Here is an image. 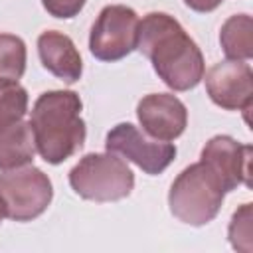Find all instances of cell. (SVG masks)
Masks as SVG:
<instances>
[{"label":"cell","mask_w":253,"mask_h":253,"mask_svg":"<svg viewBox=\"0 0 253 253\" xmlns=\"http://www.w3.org/2000/svg\"><path fill=\"white\" fill-rule=\"evenodd\" d=\"M136 49L174 91L194 89L204 79V55L184 28L164 12H150L138 24Z\"/></svg>","instance_id":"6da1fadb"},{"label":"cell","mask_w":253,"mask_h":253,"mask_svg":"<svg viewBox=\"0 0 253 253\" xmlns=\"http://www.w3.org/2000/svg\"><path fill=\"white\" fill-rule=\"evenodd\" d=\"M81 99L75 91H47L32 109L30 126L36 150L49 164H61L85 142Z\"/></svg>","instance_id":"7a4b0ae2"},{"label":"cell","mask_w":253,"mask_h":253,"mask_svg":"<svg viewBox=\"0 0 253 253\" xmlns=\"http://www.w3.org/2000/svg\"><path fill=\"white\" fill-rule=\"evenodd\" d=\"M223 186L213 172L204 164L196 162L182 170L170 186L168 206L174 217L188 225L210 223L223 204Z\"/></svg>","instance_id":"3957f363"},{"label":"cell","mask_w":253,"mask_h":253,"mask_svg":"<svg viewBox=\"0 0 253 253\" xmlns=\"http://www.w3.org/2000/svg\"><path fill=\"white\" fill-rule=\"evenodd\" d=\"M69 184L85 200L117 202L132 192L134 174L117 154L91 152L71 168Z\"/></svg>","instance_id":"277c9868"},{"label":"cell","mask_w":253,"mask_h":253,"mask_svg":"<svg viewBox=\"0 0 253 253\" xmlns=\"http://www.w3.org/2000/svg\"><path fill=\"white\" fill-rule=\"evenodd\" d=\"M0 198L6 217L14 221H30L42 215L51 198L53 188L47 174L36 166H18L0 174Z\"/></svg>","instance_id":"5b68a950"},{"label":"cell","mask_w":253,"mask_h":253,"mask_svg":"<svg viewBox=\"0 0 253 253\" xmlns=\"http://www.w3.org/2000/svg\"><path fill=\"white\" fill-rule=\"evenodd\" d=\"M138 24L140 20L132 8L123 4L105 6L91 28V53L101 61H119L126 57L136 49Z\"/></svg>","instance_id":"8992f818"},{"label":"cell","mask_w":253,"mask_h":253,"mask_svg":"<svg viewBox=\"0 0 253 253\" xmlns=\"http://www.w3.org/2000/svg\"><path fill=\"white\" fill-rule=\"evenodd\" d=\"M105 146L107 152H113L136 164L140 170H144L150 176L164 172L176 156L174 144L152 138L150 134H146L144 130H140L130 123H121L115 128H111Z\"/></svg>","instance_id":"52a82bcc"},{"label":"cell","mask_w":253,"mask_h":253,"mask_svg":"<svg viewBox=\"0 0 253 253\" xmlns=\"http://www.w3.org/2000/svg\"><path fill=\"white\" fill-rule=\"evenodd\" d=\"M206 89L217 107L227 111H249L253 101V73L249 63L225 59L211 65L206 73Z\"/></svg>","instance_id":"ba28073f"},{"label":"cell","mask_w":253,"mask_h":253,"mask_svg":"<svg viewBox=\"0 0 253 253\" xmlns=\"http://www.w3.org/2000/svg\"><path fill=\"white\" fill-rule=\"evenodd\" d=\"M213 176L221 182L225 192L235 190L239 184L249 186V162L251 146L241 144L231 136L219 134L206 142L202 148V160Z\"/></svg>","instance_id":"9c48e42d"},{"label":"cell","mask_w":253,"mask_h":253,"mask_svg":"<svg viewBox=\"0 0 253 253\" xmlns=\"http://www.w3.org/2000/svg\"><path fill=\"white\" fill-rule=\"evenodd\" d=\"M136 117L142 130L158 140L178 138L188 125V111L184 103L170 93H150L138 101Z\"/></svg>","instance_id":"30bf717a"},{"label":"cell","mask_w":253,"mask_h":253,"mask_svg":"<svg viewBox=\"0 0 253 253\" xmlns=\"http://www.w3.org/2000/svg\"><path fill=\"white\" fill-rule=\"evenodd\" d=\"M38 53L42 65L63 79L65 83H75L81 77L83 61L73 43V40L57 30H47L38 38Z\"/></svg>","instance_id":"8fae6325"},{"label":"cell","mask_w":253,"mask_h":253,"mask_svg":"<svg viewBox=\"0 0 253 253\" xmlns=\"http://www.w3.org/2000/svg\"><path fill=\"white\" fill-rule=\"evenodd\" d=\"M36 154V142L30 123L18 121L8 126H0V168L10 170L26 166Z\"/></svg>","instance_id":"7c38bea8"},{"label":"cell","mask_w":253,"mask_h":253,"mask_svg":"<svg viewBox=\"0 0 253 253\" xmlns=\"http://www.w3.org/2000/svg\"><path fill=\"white\" fill-rule=\"evenodd\" d=\"M219 43L229 59L247 61L253 55V20L247 14L227 18L219 30Z\"/></svg>","instance_id":"4fadbf2b"},{"label":"cell","mask_w":253,"mask_h":253,"mask_svg":"<svg viewBox=\"0 0 253 253\" xmlns=\"http://www.w3.org/2000/svg\"><path fill=\"white\" fill-rule=\"evenodd\" d=\"M26 71V43L12 34H0V83L18 81Z\"/></svg>","instance_id":"5bb4252c"},{"label":"cell","mask_w":253,"mask_h":253,"mask_svg":"<svg viewBox=\"0 0 253 253\" xmlns=\"http://www.w3.org/2000/svg\"><path fill=\"white\" fill-rule=\"evenodd\" d=\"M28 111V91L18 81L0 83V126L14 125Z\"/></svg>","instance_id":"9a60e30c"},{"label":"cell","mask_w":253,"mask_h":253,"mask_svg":"<svg viewBox=\"0 0 253 253\" xmlns=\"http://www.w3.org/2000/svg\"><path fill=\"white\" fill-rule=\"evenodd\" d=\"M229 241L233 249L251 251V204H243L229 223Z\"/></svg>","instance_id":"2e32d148"},{"label":"cell","mask_w":253,"mask_h":253,"mask_svg":"<svg viewBox=\"0 0 253 253\" xmlns=\"http://www.w3.org/2000/svg\"><path fill=\"white\" fill-rule=\"evenodd\" d=\"M87 0H42L43 8L47 10V14H51L53 18H73L81 12V8L85 6Z\"/></svg>","instance_id":"e0dca14e"},{"label":"cell","mask_w":253,"mask_h":253,"mask_svg":"<svg viewBox=\"0 0 253 253\" xmlns=\"http://www.w3.org/2000/svg\"><path fill=\"white\" fill-rule=\"evenodd\" d=\"M223 0H184V4L196 12H211L215 10Z\"/></svg>","instance_id":"ac0fdd59"},{"label":"cell","mask_w":253,"mask_h":253,"mask_svg":"<svg viewBox=\"0 0 253 253\" xmlns=\"http://www.w3.org/2000/svg\"><path fill=\"white\" fill-rule=\"evenodd\" d=\"M4 217H6V210H4V202H2V198H0V223H2Z\"/></svg>","instance_id":"d6986e66"}]
</instances>
